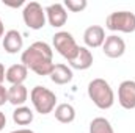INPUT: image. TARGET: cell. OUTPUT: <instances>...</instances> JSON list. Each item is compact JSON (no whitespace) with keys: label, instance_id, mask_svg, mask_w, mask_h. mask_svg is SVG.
<instances>
[{"label":"cell","instance_id":"4","mask_svg":"<svg viewBox=\"0 0 135 133\" xmlns=\"http://www.w3.org/2000/svg\"><path fill=\"white\" fill-rule=\"evenodd\" d=\"M105 27L112 32L134 33L135 32V14L131 11H115L108 14Z\"/></svg>","mask_w":135,"mask_h":133},{"label":"cell","instance_id":"3","mask_svg":"<svg viewBox=\"0 0 135 133\" xmlns=\"http://www.w3.org/2000/svg\"><path fill=\"white\" fill-rule=\"evenodd\" d=\"M30 99L33 103L35 110L39 114H49L55 110L57 105V96L55 93H52L50 89L44 88V86H35L30 93Z\"/></svg>","mask_w":135,"mask_h":133},{"label":"cell","instance_id":"20","mask_svg":"<svg viewBox=\"0 0 135 133\" xmlns=\"http://www.w3.org/2000/svg\"><path fill=\"white\" fill-rule=\"evenodd\" d=\"M6 102H8V89L3 85H0V106L5 105Z\"/></svg>","mask_w":135,"mask_h":133},{"label":"cell","instance_id":"21","mask_svg":"<svg viewBox=\"0 0 135 133\" xmlns=\"http://www.w3.org/2000/svg\"><path fill=\"white\" fill-rule=\"evenodd\" d=\"M5 125H6V116L3 111H0V132L5 129Z\"/></svg>","mask_w":135,"mask_h":133},{"label":"cell","instance_id":"18","mask_svg":"<svg viewBox=\"0 0 135 133\" xmlns=\"http://www.w3.org/2000/svg\"><path fill=\"white\" fill-rule=\"evenodd\" d=\"M90 133H115V130L105 117H94L90 122Z\"/></svg>","mask_w":135,"mask_h":133},{"label":"cell","instance_id":"13","mask_svg":"<svg viewBox=\"0 0 135 133\" xmlns=\"http://www.w3.org/2000/svg\"><path fill=\"white\" fill-rule=\"evenodd\" d=\"M27 74H28V69L22 63L21 64H13V66H9L6 69L5 78L11 85H22L25 81V78H27Z\"/></svg>","mask_w":135,"mask_h":133},{"label":"cell","instance_id":"19","mask_svg":"<svg viewBox=\"0 0 135 133\" xmlns=\"http://www.w3.org/2000/svg\"><path fill=\"white\" fill-rule=\"evenodd\" d=\"M86 0H65V3H63V6L68 8L69 11H72V13H80V11H83L85 8H86Z\"/></svg>","mask_w":135,"mask_h":133},{"label":"cell","instance_id":"14","mask_svg":"<svg viewBox=\"0 0 135 133\" xmlns=\"http://www.w3.org/2000/svg\"><path fill=\"white\" fill-rule=\"evenodd\" d=\"M27 97L28 91L24 85H11V88L8 89V102L14 106H24Z\"/></svg>","mask_w":135,"mask_h":133},{"label":"cell","instance_id":"6","mask_svg":"<svg viewBox=\"0 0 135 133\" xmlns=\"http://www.w3.org/2000/svg\"><path fill=\"white\" fill-rule=\"evenodd\" d=\"M22 17L25 25L32 30H41L46 25V11L38 2H30L25 5L22 11Z\"/></svg>","mask_w":135,"mask_h":133},{"label":"cell","instance_id":"7","mask_svg":"<svg viewBox=\"0 0 135 133\" xmlns=\"http://www.w3.org/2000/svg\"><path fill=\"white\" fill-rule=\"evenodd\" d=\"M118 102L126 110L135 108V81L124 80L118 88Z\"/></svg>","mask_w":135,"mask_h":133},{"label":"cell","instance_id":"24","mask_svg":"<svg viewBox=\"0 0 135 133\" xmlns=\"http://www.w3.org/2000/svg\"><path fill=\"white\" fill-rule=\"evenodd\" d=\"M3 34H5V27H3L2 19H0V38H3Z\"/></svg>","mask_w":135,"mask_h":133},{"label":"cell","instance_id":"16","mask_svg":"<svg viewBox=\"0 0 135 133\" xmlns=\"http://www.w3.org/2000/svg\"><path fill=\"white\" fill-rule=\"evenodd\" d=\"M55 119L61 124H71L75 119V110L71 103H60L55 106Z\"/></svg>","mask_w":135,"mask_h":133},{"label":"cell","instance_id":"15","mask_svg":"<svg viewBox=\"0 0 135 133\" xmlns=\"http://www.w3.org/2000/svg\"><path fill=\"white\" fill-rule=\"evenodd\" d=\"M49 77L55 85H66L72 80V70L66 64H55Z\"/></svg>","mask_w":135,"mask_h":133},{"label":"cell","instance_id":"22","mask_svg":"<svg viewBox=\"0 0 135 133\" xmlns=\"http://www.w3.org/2000/svg\"><path fill=\"white\" fill-rule=\"evenodd\" d=\"M5 74H6V70H5V66L0 63V85L3 83V80H5Z\"/></svg>","mask_w":135,"mask_h":133},{"label":"cell","instance_id":"12","mask_svg":"<svg viewBox=\"0 0 135 133\" xmlns=\"http://www.w3.org/2000/svg\"><path fill=\"white\" fill-rule=\"evenodd\" d=\"M69 64H71V67H74V69L86 70V69H90L91 64H93V53L86 47H79L77 55L69 61Z\"/></svg>","mask_w":135,"mask_h":133},{"label":"cell","instance_id":"8","mask_svg":"<svg viewBox=\"0 0 135 133\" xmlns=\"http://www.w3.org/2000/svg\"><path fill=\"white\" fill-rule=\"evenodd\" d=\"M102 50L108 58H119L126 52V42L123 41V38L112 34V36L105 38V41L102 44Z\"/></svg>","mask_w":135,"mask_h":133},{"label":"cell","instance_id":"23","mask_svg":"<svg viewBox=\"0 0 135 133\" xmlns=\"http://www.w3.org/2000/svg\"><path fill=\"white\" fill-rule=\"evenodd\" d=\"M11 133H35V132L28 130V129H21V130H14V132H11Z\"/></svg>","mask_w":135,"mask_h":133},{"label":"cell","instance_id":"10","mask_svg":"<svg viewBox=\"0 0 135 133\" xmlns=\"http://www.w3.org/2000/svg\"><path fill=\"white\" fill-rule=\"evenodd\" d=\"M3 49H5V52H8V53H17V52H21L22 50V47H24V38H22V34L19 33L17 30H8L6 33L3 34Z\"/></svg>","mask_w":135,"mask_h":133},{"label":"cell","instance_id":"5","mask_svg":"<svg viewBox=\"0 0 135 133\" xmlns=\"http://www.w3.org/2000/svg\"><path fill=\"white\" fill-rule=\"evenodd\" d=\"M52 42H54L55 50L63 58H66L68 61H71L77 55L79 47H80V45H77L74 36L71 33H68V32H58V33H55L54 38H52Z\"/></svg>","mask_w":135,"mask_h":133},{"label":"cell","instance_id":"9","mask_svg":"<svg viewBox=\"0 0 135 133\" xmlns=\"http://www.w3.org/2000/svg\"><path fill=\"white\" fill-rule=\"evenodd\" d=\"M44 11H46V16H47L49 24H50L54 28H60V27H63V25L66 24L68 13H66V8H65L61 3L49 5Z\"/></svg>","mask_w":135,"mask_h":133},{"label":"cell","instance_id":"11","mask_svg":"<svg viewBox=\"0 0 135 133\" xmlns=\"http://www.w3.org/2000/svg\"><path fill=\"white\" fill-rule=\"evenodd\" d=\"M105 30L102 28L101 25H91L85 30L83 33V41L86 44V47H91V49H96V47H101L105 41Z\"/></svg>","mask_w":135,"mask_h":133},{"label":"cell","instance_id":"2","mask_svg":"<svg viewBox=\"0 0 135 133\" xmlns=\"http://www.w3.org/2000/svg\"><path fill=\"white\" fill-rule=\"evenodd\" d=\"M88 97L101 110H108L115 103L113 89L104 78H94L88 83Z\"/></svg>","mask_w":135,"mask_h":133},{"label":"cell","instance_id":"17","mask_svg":"<svg viewBox=\"0 0 135 133\" xmlns=\"http://www.w3.org/2000/svg\"><path fill=\"white\" fill-rule=\"evenodd\" d=\"M13 121L17 125H28L33 121V111L28 106H17L13 111Z\"/></svg>","mask_w":135,"mask_h":133},{"label":"cell","instance_id":"1","mask_svg":"<svg viewBox=\"0 0 135 133\" xmlns=\"http://www.w3.org/2000/svg\"><path fill=\"white\" fill-rule=\"evenodd\" d=\"M52 58H54V52L50 45L44 41L33 42L21 55L22 64L27 66V69H32L38 75H50L52 69L55 66Z\"/></svg>","mask_w":135,"mask_h":133}]
</instances>
